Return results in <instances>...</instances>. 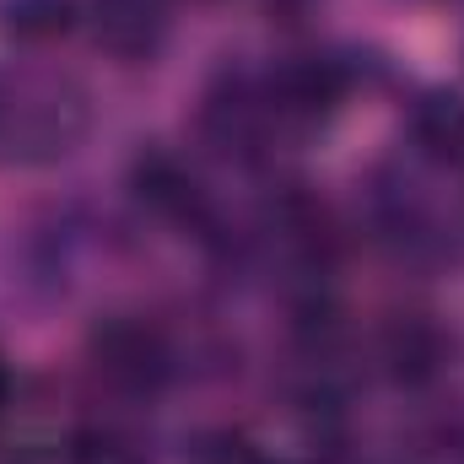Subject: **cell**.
Here are the masks:
<instances>
[{"label": "cell", "instance_id": "6da1fadb", "mask_svg": "<svg viewBox=\"0 0 464 464\" xmlns=\"http://www.w3.org/2000/svg\"><path fill=\"white\" fill-rule=\"evenodd\" d=\"M92 130L82 76L38 60H0V162L44 168L71 157Z\"/></svg>", "mask_w": 464, "mask_h": 464}, {"label": "cell", "instance_id": "7a4b0ae2", "mask_svg": "<svg viewBox=\"0 0 464 464\" xmlns=\"http://www.w3.org/2000/svg\"><path fill=\"white\" fill-rule=\"evenodd\" d=\"M346 92H351V71L330 54H292L259 82V103H265V119H270L276 140L314 135L346 103Z\"/></svg>", "mask_w": 464, "mask_h": 464}, {"label": "cell", "instance_id": "3957f363", "mask_svg": "<svg viewBox=\"0 0 464 464\" xmlns=\"http://www.w3.org/2000/svg\"><path fill=\"white\" fill-rule=\"evenodd\" d=\"M87 356H92V372L109 389L135 394V400L140 394H157L168 383V372H173V351L162 341V330L146 324V319H130V314L103 319L92 330V341H87Z\"/></svg>", "mask_w": 464, "mask_h": 464}, {"label": "cell", "instance_id": "277c9868", "mask_svg": "<svg viewBox=\"0 0 464 464\" xmlns=\"http://www.w3.org/2000/svg\"><path fill=\"white\" fill-rule=\"evenodd\" d=\"M98 44L119 60H151L168 38V0H92Z\"/></svg>", "mask_w": 464, "mask_h": 464}, {"label": "cell", "instance_id": "5b68a950", "mask_svg": "<svg viewBox=\"0 0 464 464\" xmlns=\"http://www.w3.org/2000/svg\"><path fill=\"white\" fill-rule=\"evenodd\" d=\"M449 351H454V341H449L427 314H400V319L383 330V362H389L394 383H411V389L432 383V378L443 372Z\"/></svg>", "mask_w": 464, "mask_h": 464}, {"label": "cell", "instance_id": "8992f818", "mask_svg": "<svg viewBox=\"0 0 464 464\" xmlns=\"http://www.w3.org/2000/svg\"><path fill=\"white\" fill-rule=\"evenodd\" d=\"M411 151L438 162V168H464V98L459 92H421L405 114Z\"/></svg>", "mask_w": 464, "mask_h": 464}, {"label": "cell", "instance_id": "52a82bcc", "mask_svg": "<svg viewBox=\"0 0 464 464\" xmlns=\"http://www.w3.org/2000/svg\"><path fill=\"white\" fill-rule=\"evenodd\" d=\"M65 464H151L140 438L114 421H87L65 438Z\"/></svg>", "mask_w": 464, "mask_h": 464}, {"label": "cell", "instance_id": "ba28073f", "mask_svg": "<svg viewBox=\"0 0 464 464\" xmlns=\"http://www.w3.org/2000/svg\"><path fill=\"white\" fill-rule=\"evenodd\" d=\"M76 22V0H0V33L38 44V38H60Z\"/></svg>", "mask_w": 464, "mask_h": 464}, {"label": "cell", "instance_id": "9c48e42d", "mask_svg": "<svg viewBox=\"0 0 464 464\" xmlns=\"http://www.w3.org/2000/svg\"><path fill=\"white\" fill-rule=\"evenodd\" d=\"M195 464H276L265 449H254L248 438H232V432H222V438H211L206 449H200V459Z\"/></svg>", "mask_w": 464, "mask_h": 464}, {"label": "cell", "instance_id": "30bf717a", "mask_svg": "<svg viewBox=\"0 0 464 464\" xmlns=\"http://www.w3.org/2000/svg\"><path fill=\"white\" fill-rule=\"evenodd\" d=\"M5 394H11V372H5V362H0V405H5Z\"/></svg>", "mask_w": 464, "mask_h": 464}, {"label": "cell", "instance_id": "8fae6325", "mask_svg": "<svg viewBox=\"0 0 464 464\" xmlns=\"http://www.w3.org/2000/svg\"><path fill=\"white\" fill-rule=\"evenodd\" d=\"M459 443H464V432H459Z\"/></svg>", "mask_w": 464, "mask_h": 464}]
</instances>
